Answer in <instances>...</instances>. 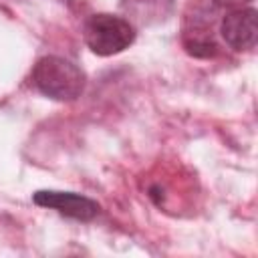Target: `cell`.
I'll use <instances>...</instances> for the list:
<instances>
[{"label": "cell", "instance_id": "6da1fadb", "mask_svg": "<svg viewBox=\"0 0 258 258\" xmlns=\"http://www.w3.org/2000/svg\"><path fill=\"white\" fill-rule=\"evenodd\" d=\"M83 69L62 56H42L32 69V85L54 101H75L85 89Z\"/></svg>", "mask_w": 258, "mask_h": 258}, {"label": "cell", "instance_id": "7a4b0ae2", "mask_svg": "<svg viewBox=\"0 0 258 258\" xmlns=\"http://www.w3.org/2000/svg\"><path fill=\"white\" fill-rule=\"evenodd\" d=\"M135 26L115 14L99 12L85 22V42L99 56H113L135 42Z\"/></svg>", "mask_w": 258, "mask_h": 258}, {"label": "cell", "instance_id": "3957f363", "mask_svg": "<svg viewBox=\"0 0 258 258\" xmlns=\"http://www.w3.org/2000/svg\"><path fill=\"white\" fill-rule=\"evenodd\" d=\"M181 46L194 58H214L220 52V44L214 32V20L208 6L191 2L183 14Z\"/></svg>", "mask_w": 258, "mask_h": 258}, {"label": "cell", "instance_id": "277c9868", "mask_svg": "<svg viewBox=\"0 0 258 258\" xmlns=\"http://www.w3.org/2000/svg\"><path fill=\"white\" fill-rule=\"evenodd\" d=\"M32 202L40 208H48L58 212L64 218H73L79 222H91L99 216L101 206L81 194L75 191H56V189H38L32 194Z\"/></svg>", "mask_w": 258, "mask_h": 258}, {"label": "cell", "instance_id": "5b68a950", "mask_svg": "<svg viewBox=\"0 0 258 258\" xmlns=\"http://www.w3.org/2000/svg\"><path fill=\"white\" fill-rule=\"evenodd\" d=\"M220 34L232 50H252L258 40V12L252 6L232 8L220 22Z\"/></svg>", "mask_w": 258, "mask_h": 258}, {"label": "cell", "instance_id": "8992f818", "mask_svg": "<svg viewBox=\"0 0 258 258\" xmlns=\"http://www.w3.org/2000/svg\"><path fill=\"white\" fill-rule=\"evenodd\" d=\"M175 0H121L123 18L133 26H151L169 18Z\"/></svg>", "mask_w": 258, "mask_h": 258}, {"label": "cell", "instance_id": "52a82bcc", "mask_svg": "<svg viewBox=\"0 0 258 258\" xmlns=\"http://www.w3.org/2000/svg\"><path fill=\"white\" fill-rule=\"evenodd\" d=\"M214 6H218V8H228V10H232V8H242L244 4H248V2H252V0H210Z\"/></svg>", "mask_w": 258, "mask_h": 258}]
</instances>
